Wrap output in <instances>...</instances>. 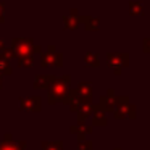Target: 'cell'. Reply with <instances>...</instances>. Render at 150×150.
<instances>
[{
	"instance_id": "6da1fadb",
	"label": "cell",
	"mask_w": 150,
	"mask_h": 150,
	"mask_svg": "<svg viewBox=\"0 0 150 150\" xmlns=\"http://www.w3.org/2000/svg\"><path fill=\"white\" fill-rule=\"evenodd\" d=\"M13 49L20 53V57L31 55V52H33V40H29V39H13Z\"/></svg>"
},
{
	"instance_id": "277c9868",
	"label": "cell",
	"mask_w": 150,
	"mask_h": 150,
	"mask_svg": "<svg viewBox=\"0 0 150 150\" xmlns=\"http://www.w3.org/2000/svg\"><path fill=\"white\" fill-rule=\"evenodd\" d=\"M2 47H4V44H2V40H0V49H2Z\"/></svg>"
},
{
	"instance_id": "3957f363",
	"label": "cell",
	"mask_w": 150,
	"mask_h": 150,
	"mask_svg": "<svg viewBox=\"0 0 150 150\" xmlns=\"http://www.w3.org/2000/svg\"><path fill=\"white\" fill-rule=\"evenodd\" d=\"M2 13H4V7H2V4H0V21L4 20V16H2Z\"/></svg>"
},
{
	"instance_id": "7a4b0ae2",
	"label": "cell",
	"mask_w": 150,
	"mask_h": 150,
	"mask_svg": "<svg viewBox=\"0 0 150 150\" xmlns=\"http://www.w3.org/2000/svg\"><path fill=\"white\" fill-rule=\"evenodd\" d=\"M97 24H98V21H97V20H94V18H87V24H86V29H87V31H94V29H97Z\"/></svg>"
}]
</instances>
